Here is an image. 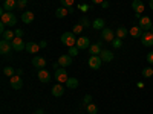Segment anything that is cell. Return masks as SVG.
Listing matches in <instances>:
<instances>
[{
    "instance_id": "8",
    "label": "cell",
    "mask_w": 153,
    "mask_h": 114,
    "mask_svg": "<svg viewBox=\"0 0 153 114\" xmlns=\"http://www.w3.org/2000/svg\"><path fill=\"white\" fill-rule=\"evenodd\" d=\"M141 43H143V46H146V47H152V46H153V34H152L150 31H147V32L143 34Z\"/></svg>"
},
{
    "instance_id": "29",
    "label": "cell",
    "mask_w": 153,
    "mask_h": 114,
    "mask_svg": "<svg viewBox=\"0 0 153 114\" xmlns=\"http://www.w3.org/2000/svg\"><path fill=\"white\" fill-rule=\"evenodd\" d=\"M86 110H87L89 114H97V113H98V107H97L95 104H89V105L86 107Z\"/></svg>"
},
{
    "instance_id": "22",
    "label": "cell",
    "mask_w": 153,
    "mask_h": 114,
    "mask_svg": "<svg viewBox=\"0 0 153 114\" xmlns=\"http://www.w3.org/2000/svg\"><path fill=\"white\" fill-rule=\"evenodd\" d=\"M26 52L29 53H37L38 50H40V44H35V43H26Z\"/></svg>"
},
{
    "instance_id": "9",
    "label": "cell",
    "mask_w": 153,
    "mask_h": 114,
    "mask_svg": "<svg viewBox=\"0 0 153 114\" xmlns=\"http://www.w3.org/2000/svg\"><path fill=\"white\" fill-rule=\"evenodd\" d=\"M9 85L14 88V90H20V88L23 87V82H22V76L19 75H14L12 78L9 79Z\"/></svg>"
},
{
    "instance_id": "25",
    "label": "cell",
    "mask_w": 153,
    "mask_h": 114,
    "mask_svg": "<svg viewBox=\"0 0 153 114\" xmlns=\"http://www.w3.org/2000/svg\"><path fill=\"white\" fill-rule=\"evenodd\" d=\"M78 79L76 78H69L68 81H66V87L68 88H72V90H75V88H78Z\"/></svg>"
},
{
    "instance_id": "23",
    "label": "cell",
    "mask_w": 153,
    "mask_h": 114,
    "mask_svg": "<svg viewBox=\"0 0 153 114\" xmlns=\"http://www.w3.org/2000/svg\"><path fill=\"white\" fill-rule=\"evenodd\" d=\"M101 43H97V44H91V47H89V52H91V55H100L101 53Z\"/></svg>"
},
{
    "instance_id": "6",
    "label": "cell",
    "mask_w": 153,
    "mask_h": 114,
    "mask_svg": "<svg viewBox=\"0 0 153 114\" xmlns=\"http://www.w3.org/2000/svg\"><path fill=\"white\" fill-rule=\"evenodd\" d=\"M101 62H103V59L100 58V55H92L89 58V67L94 70H98L101 67Z\"/></svg>"
},
{
    "instance_id": "20",
    "label": "cell",
    "mask_w": 153,
    "mask_h": 114,
    "mask_svg": "<svg viewBox=\"0 0 153 114\" xmlns=\"http://www.w3.org/2000/svg\"><path fill=\"white\" fill-rule=\"evenodd\" d=\"M129 34H130L133 38H141L143 34H144V31L139 28V26H132V29L129 31Z\"/></svg>"
},
{
    "instance_id": "18",
    "label": "cell",
    "mask_w": 153,
    "mask_h": 114,
    "mask_svg": "<svg viewBox=\"0 0 153 114\" xmlns=\"http://www.w3.org/2000/svg\"><path fill=\"white\" fill-rule=\"evenodd\" d=\"M100 58L103 59V62H110L113 59V53L110 52V50H101Z\"/></svg>"
},
{
    "instance_id": "11",
    "label": "cell",
    "mask_w": 153,
    "mask_h": 114,
    "mask_svg": "<svg viewBox=\"0 0 153 114\" xmlns=\"http://www.w3.org/2000/svg\"><path fill=\"white\" fill-rule=\"evenodd\" d=\"M152 26H153V23H152L150 17H143L141 20H139V28H141L144 32L150 31V29H152Z\"/></svg>"
},
{
    "instance_id": "31",
    "label": "cell",
    "mask_w": 153,
    "mask_h": 114,
    "mask_svg": "<svg viewBox=\"0 0 153 114\" xmlns=\"http://www.w3.org/2000/svg\"><path fill=\"white\" fill-rule=\"evenodd\" d=\"M143 76L144 78H150V76H153V69L152 67H146L143 70Z\"/></svg>"
},
{
    "instance_id": "7",
    "label": "cell",
    "mask_w": 153,
    "mask_h": 114,
    "mask_svg": "<svg viewBox=\"0 0 153 114\" xmlns=\"http://www.w3.org/2000/svg\"><path fill=\"white\" fill-rule=\"evenodd\" d=\"M11 44H12V49H14L16 52H22L23 49H26V43H23V40L19 37H16L14 40L11 41Z\"/></svg>"
},
{
    "instance_id": "4",
    "label": "cell",
    "mask_w": 153,
    "mask_h": 114,
    "mask_svg": "<svg viewBox=\"0 0 153 114\" xmlns=\"http://www.w3.org/2000/svg\"><path fill=\"white\" fill-rule=\"evenodd\" d=\"M55 79H57V82H58V84H60V82H66V81L69 79L68 72L65 70V67H60V69H57V70H55Z\"/></svg>"
},
{
    "instance_id": "35",
    "label": "cell",
    "mask_w": 153,
    "mask_h": 114,
    "mask_svg": "<svg viewBox=\"0 0 153 114\" xmlns=\"http://www.w3.org/2000/svg\"><path fill=\"white\" fill-rule=\"evenodd\" d=\"M80 24H81L83 28H89V26H92L91 21H89V18H86V17H83V18L80 20Z\"/></svg>"
},
{
    "instance_id": "13",
    "label": "cell",
    "mask_w": 153,
    "mask_h": 114,
    "mask_svg": "<svg viewBox=\"0 0 153 114\" xmlns=\"http://www.w3.org/2000/svg\"><path fill=\"white\" fill-rule=\"evenodd\" d=\"M32 66L38 70H42L46 67V59L43 56H35V58H32Z\"/></svg>"
},
{
    "instance_id": "26",
    "label": "cell",
    "mask_w": 153,
    "mask_h": 114,
    "mask_svg": "<svg viewBox=\"0 0 153 114\" xmlns=\"http://www.w3.org/2000/svg\"><path fill=\"white\" fill-rule=\"evenodd\" d=\"M16 38V32H11V31H5L2 34V40H6V41H12Z\"/></svg>"
},
{
    "instance_id": "38",
    "label": "cell",
    "mask_w": 153,
    "mask_h": 114,
    "mask_svg": "<svg viewBox=\"0 0 153 114\" xmlns=\"http://www.w3.org/2000/svg\"><path fill=\"white\" fill-rule=\"evenodd\" d=\"M147 62H149V64H153V52L147 53Z\"/></svg>"
},
{
    "instance_id": "14",
    "label": "cell",
    "mask_w": 153,
    "mask_h": 114,
    "mask_svg": "<svg viewBox=\"0 0 153 114\" xmlns=\"http://www.w3.org/2000/svg\"><path fill=\"white\" fill-rule=\"evenodd\" d=\"M3 9L6 12H11L12 9H17V0H5L3 2Z\"/></svg>"
},
{
    "instance_id": "42",
    "label": "cell",
    "mask_w": 153,
    "mask_h": 114,
    "mask_svg": "<svg viewBox=\"0 0 153 114\" xmlns=\"http://www.w3.org/2000/svg\"><path fill=\"white\" fill-rule=\"evenodd\" d=\"M46 46H48L46 41H42V43H40V49H46Z\"/></svg>"
},
{
    "instance_id": "32",
    "label": "cell",
    "mask_w": 153,
    "mask_h": 114,
    "mask_svg": "<svg viewBox=\"0 0 153 114\" xmlns=\"http://www.w3.org/2000/svg\"><path fill=\"white\" fill-rule=\"evenodd\" d=\"M28 5V0H17V9H25Z\"/></svg>"
},
{
    "instance_id": "34",
    "label": "cell",
    "mask_w": 153,
    "mask_h": 114,
    "mask_svg": "<svg viewBox=\"0 0 153 114\" xmlns=\"http://www.w3.org/2000/svg\"><path fill=\"white\" fill-rule=\"evenodd\" d=\"M112 46H113L115 49H120V47L123 46V43H121V38H118V37L115 38V40L112 41Z\"/></svg>"
},
{
    "instance_id": "47",
    "label": "cell",
    "mask_w": 153,
    "mask_h": 114,
    "mask_svg": "<svg viewBox=\"0 0 153 114\" xmlns=\"http://www.w3.org/2000/svg\"><path fill=\"white\" fill-rule=\"evenodd\" d=\"M35 114H45V111H43V110H37Z\"/></svg>"
},
{
    "instance_id": "45",
    "label": "cell",
    "mask_w": 153,
    "mask_h": 114,
    "mask_svg": "<svg viewBox=\"0 0 153 114\" xmlns=\"http://www.w3.org/2000/svg\"><path fill=\"white\" fill-rule=\"evenodd\" d=\"M92 2H94L95 5H101V3H103V2H104V0H92Z\"/></svg>"
},
{
    "instance_id": "28",
    "label": "cell",
    "mask_w": 153,
    "mask_h": 114,
    "mask_svg": "<svg viewBox=\"0 0 153 114\" xmlns=\"http://www.w3.org/2000/svg\"><path fill=\"white\" fill-rule=\"evenodd\" d=\"M3 75H5V76H9V78H12V76L16 75V69H12V67L8 66V67L3 69Z\"/></svg>"
},
{
    "instance_id": "5",
    "label": "cell",
    "mask_w": 153,
    "mask_h": 114,
    "mask_svg": "<svg viewBox=\"0 0 153 114\" xmlns=\"http://www.w3.org/2000/svg\"><path fill=\"white\" fill-rule=\"evenodd\" d=\"M11 50H14V49H12L11 41H6V40H2V41H0V53H2L3 56H5V55H9Z\"/></svg>"
},
{
    "instance_id": "27",
    "label": "cell",
    "mask_w": 153,
    "mask_h": 114,
    "mask_svg": "<svg viewBox=\"0 0 153 114\" xmlns=\"http://www.w3.org/2000/svg\"><path fill=\"white\" fill-rule=\"evenodd\" d=\"M115 34H117V37H118V38H121V40H123V38H126L127 35H129V31H127L126 28H123V26H121V28H118V29H117V32H115Z\"/></svg>"
},
{
    "instance_id": "41",
    "label": "cell",
    "mask_w": 153,
    "mask_h": 114,
    "mask_svg": "<svg viewBox=\"0 0 153 114\" xmlns=\"http://www.w3.org/2000/svg\"><path fill=\"white\" fill-rule=\"evenodd\" d=\"M80 9H81L83 12H86V11L89 9V6H87V5H80Z\"/></svg>"
},
{
    "instance_id": "36",
    "label": "cell",
    "mask_w": 153,
    "mask_h": 114,
    "mask_svg": "<svg viewBox=\"0 0 153 114\" xmlns=\"http://www.w3.org/2000/svg\"><path fill=\"white\" fill-rule=\"evenodd\" d=\"M72 32H74V34H81V32H83V26H81L80 23H76L75 26H74V31H72Z\"/></svg>"
},
{
    "instance_id": "10",
    "label": "cell",
    "mask_w": 153,
    "mask_h": 114,
    "mask_svg": "<svg viewBox=\"0 0 153 114\" xmlns=\"http://www.w3.org/2000/svg\"><path fill=\"white\" fill-rule=\"evenodd\" d=\"M76 47H78L80 50H84V49H89L91 47V41H89L87 37H80L78 40H76Z\"/></svg>"
},
{
    "instance_id": "3",
    "label": "cell",
    "mask_w": 153,
    "mask_h": 114,
    "mask_svg": "<svg viewBox=\"0 0 153 114\" xmlns=\"http://www.w3.org/2000/svg\"><path fill=\"white\" fill-rule=\"evenodd\" d=\"M115 38H117V34H115L112 29L109 28H104L103 31H101V40L103 41H107V43H112Z\"/></svg>"
},
{
    "instance_id": "1",
    "label": "cell",
    "mask_w": 153,
    "mask_h": 114,
    "mask_svg": "<svg viewBox=\"0 0 153 114\" xmlns=\"http://www.w3.org/2000/svg\"><path fill=\"white\" fill-rule=\"evenodd\" d=\"M2 21L6 24V26L12 28L17 24V17L12 14V12H6L5 9H2Z\"/></svg>"
},
{
    "instance_id": "43",
    "label": "cell",
    "mask_w": 153,
    "mask_h": 114,
    "mask_svg": "<svg viewBox=\"0 0 153 114\" xmlns=\"http://www.w3.org/2000/svg\"><path fill=\"white\" fill-rule=\"evenodd\" d=\"M101 6H103V8H106V9H107V8H109V2H106V0H104V2L101 3Z\"/></svg>"
},
{
    "instance_id": "24",
    "label": "cell",
    "mask_w": 153,
    "mask_h": 114,
    "mask_svg": "<svg viewBox=\"0 0 153 114\" xmlns=\"http://www.w3.org/2000/svg\"><path fill=\"white\" fill-rule=\"evenodd\" d=\"M68 14H69V9H68V8H65V6H60V8L55 11V17H58V18L66 17Z\"/></svg>"
},
{
    "instance_id": "44",
    "label": "cell",
    "mask_w": 153,
    "mask_h": 114,
    "mask_svg": "<svg viewBox=\"0 0 153 114\" xmlns=\"http://www.w3.org/2000/svg\"><path fill=\"white\" fill-rule=\"evenodd\" d=\"M135 18H136V20H141L143 17H141V14H139V12H135Z\"/></svg>"
},
{
    "instance_id": "39",
    "label": "cell",
    "mask_w": 153,
    "mask_h": 114,
    "mask_svg": "<svg viewBox=\"0 0 153 114\" xmlns=\"http://www.w3.org/2000/svg\"><path fill=\"white\" fill-rule=\"evenodd\" d=\"M23 35H25V32H23L22 29H17V31H16V37H19V38H22Z\"/></svg>"
},
{
    "instance_id": "30",
    "label": "cell",
    "mask_w": 153,
    "mask_h": 114,
    "mask_svg": "<svg viewBox=\"0 0 153 114\" xmlns=\"http://www.w3.org/2000/svg\"><path fill=\"white\" fill-rule=\"evenodd\" d=\"M78 53H80V49L76 47V46H72V47H69V55H71L72 58H74V56H76Z\"/></svg>"
},
{
    "instance_id": "21",
    "label": "cell",
    "mask_w": 153,
    "mask_h": 114,
    "mask_svg": "<svg viewBox=\"0 0 153 114\" xmlns=\"http://www.w3.org/2000/svg\"><path fill=\"white\" fill-rule=\"evenodd\" d=\"M52 94H54L55 97H60V96L65 94V88H63L61 84H57V85L52 87Z\"/></svg>"
},
{
    "instance_id": "40",
    "label": "cell",
    "mask_w": 153,
    "mask_h": 114,
    "mask_svg": "<svg viewBox=\"0 0 153 114\" xmlns=\"http://www.w3.org/2000/svg\"><path fill=\"white\" fill-rule=\"evenodd\" d=\"M5 28H6V24H5V23L2 21V23H0V32H2V34L5 32Z\"/></svg>"
},
{
    "instance_id": "16",
    "label": "cell",
    "mask_w": 153,
    "mask_h": 114,
    "mask_svg": "<svg viewBox=\"0 0 153 114\" xmlns=\"http://www.w3.org/2000/svg\"><path fill=\"white\" fill-rule=\"evenodd\" d=\"M132 8L135 9V12L143 14V12H144V2H143V0H133V2H132Z\"/></svg>"
},
{
    "instance_id": "15",
    "label": "cell",
    "mask_w": 153,
    "mask_h": 114,
    "mask_svg": "<svg viewBox=\"0 0 153 114\" xmlns=\"http://www.w3.org/2000/svg\"><path fill=\"white\" fill-rule=\"evenodd\" d=\"M38 79H40V82H49L51 81V75H49V72L48 70H45V69H42V70H38Z\"/></svg>"
},
{
    "instance_id": "37",
    "label": "cell",
    "mask_w": 153,
    "mask_h": 114,
    "mask_svg": "<svg viewBox=\"0 0 153 114\" xmlns=\"http://www.w3.org/2000/svg\"><path fill=\"white\" fill-rule=\"evenodd\" d=\"M83 102H84L86 105H89V104H92V96H91V94H86V96L83 97Z\"/></svg>"
},
{
    "instance_id": "33",
    "label": "cell",
    "mask_w": 153,
    "mask_h": 114,
    "mask_svg": "<svg viewBox=\"0 0 153 114\" xmlns=\"http://www.w3.org/2000/svg\"><path fill=\"white\" fill-rule=\"evenodd\" d=\"M72 5H74V0H61V6H65L68 9H71Z\"/></svg>"
},
{
    "instance_id": "49",
    "label": "cell",
    "mask_w": 153,
    "mask_h": 114,
    "mask_svg": "<svg viewBox=\"0 0 153 114\" xmlns=\"http://www.w3.org/2000/svg\"><path fill=\"white\" fill-rule=\"evenodd\" d=\"M150 32H152V34H153V26H152V29H150Z\"/></svg>"
},
{
    "instance_id": "46",
    "label": "cell",
    "mask_w": 153,
    "mask_h": 114,
    "mask_svg": "<svg viewBox=\"0 0 153 114\" xmlns=\"http://www.w3.org/2000/svg\"><path fill=\"white\" fill-rule=\"evenodd\" d=\"M16 75L22 76V75H23V70H22V69H17V70H16Z\"/></svg>"
},
{
    "instance_id": "48",
    "label": "cell",
    "mask_w": 153,
    "mask_h": 114,
    "mask_svg": "<svg viewBox=\"0 0 153 114\" xmlns=\"http://www.w3.org/2000/svg\"><path fill=\"white\" fill-rule=\"evenodd\" d=\"M149 6H150V9L153 11V0H150V2H149Z\"/></svg>"
},
{
    "instance_id": "19",
    "label": "cell",
    "mask_w": 153,
    "mask_h": 114,
    "mask_svg": "<svg viewBox=\"0 0 153 114\" xmlns=\"http://www.w3.org/2000/svg\"><path fill=\"white\" fill-rule=\"evenodd\" d=\"M92 28L97 29V31H103L106 28V21L103 18H95V21L92 23Z\"/></svg>"
},
{
    "instance_id": "12",
    "label": "cell",
    "mask_w": 153,
    "mask_h": 114,
    "mask_svg": "<svg viewBox=\"0 0 153 114\" xmlns=\"http://www.w3.org/2000/svg\"><path fill=\"white\" fill-rule=\"evenodd\" d=\"M71 64H72V56H71L69 53H68V55H61V56L58 58V66H60V67H65V69H66V67H69Z\"/></svg>"
},
{
    "instance_id": "2",
    "label": "cell",
    "mask_w": 153,
    "mask_h": 114,
    "mask_svg": "<svg viewBox=\"0 0 153 114\" xmlns=\"http://www.w3.org/2000/svg\"><path fill=\"white\" fill-rule=\"evenodd\" d=\"M61 43L68 46V47H72L76 44V38H75V34L74 32H65L61 35Z\"/></svg>"
},
{
    "instance_id": "17",
    "label": "cell",
    "mask_w": 153,
    "mask_h": 114,
    "mask_svg": "<svg viewBox=\"0 0 153 114\" xmlns=\"http://www.w3.org/2000/svg\"><path fill=\"white\" fill-rule=\"evenodd\" d=\"M22 21H23V23H26V24L32 23V21H34V12H31V11H25L23 14H22Z\"/></svg>"
}]
</instances>
